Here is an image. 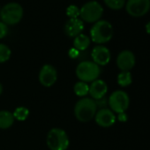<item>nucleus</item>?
I'll list each match as a JSON object with an SVG mask.
<instances>
[{"instance_id": "nucleus-21", "label": "nucleus", "mask_w": 150, "mask_h": 150, "mask_svg": "<svg viewBox=\"0 0 150 150\" xmlns=\"http://www.w3.org/2000/svg\"><path fill=\"white\" fill-rule=\"evenodd\" d=\"M105 5L112 10H119L124 7L125 0H103Z\"/></svg>"}, {"instance_id": "nucleus-23", "label": "nucleus", "mask_w": 150, "mask_h": 150, "mask_svg": "<svg viewBox=\"0 0 150 150\" xmlns=\"http://www.w3.org/2000/svg\"><path fill=\"white\" fill-rule=\"evenodd\" d=\"M8 33V28L7 25H6L4 22L0 21V39L4 38L5 36H6Z\"/></svg>"}, {"instance_id": "nucleus-24", "label": "nucleus", "mask_w": 150, "mask_h": 150, "mask_svg": "<svg viewBox=\"0 0 150 150\" xmlns=\"http://www.w3.org/2000/svg\"><path fill=\"white\" fill-rule=\"evenodd\" d=\"M69 56L71 57V58H75L79 56V50H76V49H71L70 51H69Z\"/></svg>"}, {"instance_id": "nucleus-20", "label": "nucleus", "mask_w": 150, "mask_h": 150, "mask_svg": "<svg viewBox=\"0 0 150 150\" xmlns=\"http://www.w3.org/2000/svg\"><path fill=\"white\" fill-rule=\"evenodd\" d=\"M11 54V50L7 45L0 43V63H5L9 60Z\"/></svg>"}, {"instance_id": "nucleus-19", "label": "nucleus", "mask_w": 150, "mask_h": 150, "mask_svg": "<svg viewBox=\"0 0 150 150\" xmlns=\"http://www.w3.org/2000/svg\"><path fill=\"white\" fill-rule=\"evenodd\" d=\"M13 114L14 119H17L19 121H24L28 118L29 115V110L26 107H18Z\"/></svg>"}, {"instance_id": "nucleus-9", "label": "nucleus", "mask_w": 150, "mask_h": 150, "mask_svg": "<svg viewBox=\"0 0 150 150\" xmlns=\"http://www.w3.org/2000/svg\"><path fill=\"white\" fill-rule=\"evenodd\" d=\"M57 79V70L51 64H45L40 71L39 81L43 87L50 88L53 86Z\"/></svg>"}, {"instance_id": "nucleus-18", "label": "nucleus", "mask_w": 150, "mask_h": 150, "mask_svg": "<svg viewBox=\"0 0 150 150\" xmlns=\"http://www.w3.org/2000/svg\"><path fill=\"white\" fill-rule=\"evenodd\" d=\"M74 93L78 96H86L89 92V86L84 81H79L74 86Z\"/></svg>"}, {"instance_id": "nucleus-25", "label": "nucleus", "mask_w": 150, "mask_h": 150, "mask_svg": "<svg viewBox=\"0 0 150 150\" xmlns=\"http://www.w3.org/2000/svg\"><path fill=\"white\" fill-rule=\"evenodd\" d=\"M117 118L120 122H126L127 119H128V117L127 115L125 114V112H122V113H119L118 116H117Z\"/></svg>"}, {"instance_id": "nucleus-3", "label": "nucleus", "mask_w": 150, "mask_h": 150, "mask_svg": "<svg viewBox=\"0 0 150 150\" xmlns=\"http://www.w3.org/2000/svg\"><path fill=\"white\" fill-rule=\"evenodd\" d=\"M91 40L96 43L108 42L113 36V28L111 24L104 20H100L94 24L90 30Z\"/></svg>"}, {"instance_id": "nucleus-14", "label": "nucleus", "mask_w": 150, "mask_h": 150, "mask_svg": "<svg viewBox=\"0 0 150 150\" xmlns=\"http://www.w3.org/2000/svg\"><path fill=\"white\" fill-rule=\"evenodd\" d=\"M107 91H108L107 84L102 80H96L89 86L88 94L93 97V99L96 101V100L103 98Z\"/></svg>"}, {"instance_id": "nucleus-17", "label": "nucleus", "mask_w": 150, "mask_h": 150, "mask_svg": "<svg viewBox=\"0 0 150 150\" xmlns=\"http://www.w3.org/2000/svg\"><path fill=\"white\" fill-rule=\"evenodd\" d=\"M132 82V76L130 71H121L117 76V83L121 87H127Z\"/></svg>"}, {"instance_id": "nucleus-11", "label": "nucleus", "mask_w": 150, "mask_h": 150, "mask_svg": "<svg viewBox=\"0 0 150 150\" xmlns=\"http://www.w3.org/2000/svg\"><path fill=\"white\" fill-rule=\"evenodd\" d=\"M96 122L98 125L102 127H110L116 122V116L112 110L103 108L101 109L99 111L96 112Z\"/></svg>"}, {"instance_id": "nucleus-7", "label": "nucleus", "mask_w": 150, "mask_h": 150, "mask_svg": "<svg viewBox=\"0 0 150 150\" xmlns=\"http://www.w3.org/2000/svg\"><path fill=\"white\" fill-rule=\"evenodd\" d=\"M108 103L112 111L119 114L122 112H125V110L128 109L130 99L128 95L125 91L117 90L110 95L108 100Z\"/></svg>"}, {"instance_id": "nucleus-8", "label": "nucleus", "mask_w": 150, "mask_h": 150, "mask_svg": "<svg viewBox=\"0 0 150 150\" xmlns=\"http://www.w3.org/2000/svg\"><path fill=\"white\" fill-rule=\"evenodd\" d=\"M126 12L132 17H141L150 10V0H128Z\"/></svg>"}, {"instance_id": "nucleus-4", "label": "nucleus", "mask_w": 150, "mask_h": 150, "mask_svg": "<svg viewBox=\"0 0 150 150\" xmlns=\"http://www.w3.org/2000/svg\"><path fill=\"white\" fill-rule=\"evenodd\" d=\"M101 73L100 66L92 61H83L76 68V75L84 82H93L98 79Z\"/></svg>"}, {"instance_id": "nucleus-1", "label": "nucleus", "mask_w": 150, "mask_h": 150, "mask_svg": "<svg viewBox=\"0 0 150 150\" xmlns=\"http://www.w3.org/2000/svg\"><path fill=\"white\" fill-rule=\"evenodd\" d=\"M24 11L22 6L16 2H11L5 5L0 10V18L7 26L18 24L23 18Z\"/></svg>"}, {"instance_id": "nucleus-16", "label": "nucleus", "mask_w": 150, "mask_h": 150, "mask_svg": "<svg viewBox=\"0 0 150 150\" xmlns=\"http://www.w3.org/2000/svg\"><path fill=\"white\" fill-rule=\"evenodd\" d=\"M89 45H90V38L86 35L81 34L74 38V41H73L74 49L78 50L79 51L85 50L86 49L88 48Z\"/></svg>"}, {"instance_id": "nucleus-26", "label": "nucleus", "mask_w": 150, "mask_h": 150, "mask_svg": "<svg viewBox=\"0 0 150 150\" xmlns=\"http://www.w3.org/2000/svg\"><path fill=\"white\" fill-rule=\"evenodd\" d=\"M146 33H147V34H149V35H150V21L146 25Z\"/></svg>"}, {"instance_id": "nucleus-22", "label": "nucleus", "mask_w": 150, "mask_h": 150, "mask_svg": "<svg viewBox=\"0 0 150 150\" xmlns=\"http://www.w3.org/2000/svg\"><path fill=\"white\" fill-rule=\"evenodd\" d=\"M66 15L70 19H76L80 16V8L75 6V5H71L67 7L66 9Z\"/></svg>"}, {"instance_id": "nucleus-2", "label": "nucleus", "mask_w": 150, "mask_h": 150, "mask_svg": "<svg viewBox=\"0 0 150 150\" xmlns=\"http://www.w3.org/2000/svg\"><path fill=\"white\" fill-rule=\"evenodd\" d=\"M97 105L96 101L91 98H82L74 108V114L76 118L81 122H88L96 116Z\"/></svg>"}, {"instance_id": "nucleus-27", "label": "nucleus", "mask_w": 150, "mask_h": 150, "mask_svg": "<svg viewBox=\"0 0 150 150\" xmlns=\"http://www.w3.org/2000/svg\"><path fill=\"white\" fill-rule=\"evenodd\" d=\"M2 92H3V86H2L1 83H0V95L2 94Z\"/></svg>"}, {"instance_id": "nucleus-10", "label": "nucleus", "mask_w": 150, "mask_h": 150, "mask_svg": "<svg viewBox=\"0 0 150 150\" xmlns=\"http://www.w3.org/2000/svg\"><path fill=\"white\" fill-rule=\"evenodd\" d=\"M117 65L122 71H129L135 65L134 54L130 50L121 51L117 57Z\"/></svg>"}, {"instance_id": "nucleus-12", "label": "nucleus", "mask_w": 150, "mask_h": 150, "mask_svg": "<svg viewBox=\"0 0 150 150\" xmlns=\"http://www.w3.org/2000/svg\"><path fill=\"white\" fill-rule=\"evenodd\" d=\"M92 58L93 62L96 63L97 65H106L109 64L111 55L108 48L103 45L96 46L92 50Z\"/></svg>"}, {"instance_id": "nucleus-5", "label": "nucleus", "mask_w": 150, "mask_h": 150, "mask_svg": "<svg viewBox=\"0 0 150 150\" xmlns=\"http://www.w3.org/2000/svg\"><path fill=\"white\" fill-rule=\"evenodd\" d=\"M103 8L97 1H89L80 8V17L81 21L88 23H96L102 18Z\"/></svg>"}, {"instance_id": "nucleus-13", "label": "nucleus", "mask_w": 150, "mask_h": 150, "mask_svg": "<svg viewBox=\"0 0 150 150\" xmlns=\"http://www.w3.org/2000/svg\"><path fill=\"white\" fill-rule=\"evenodd\" d=\"M84 29L83 21L79 19H69L64 25V33L69 37H76L81 35Z\"/></svg>"}, {"instance_id": "nucleus-6", "label": "nucleus", "mask_w": 150, "mask_h": 150, "mask_svg": "<svg viewBox=\"0 0 150 150\" xmlns=\"http://www.w3.org/2000/svg\"><path fill=\"white\" fill-rule=\"evenodd\" d=\"M47 145L50 150H66L69 146V138L63 129L53 128L47 135Z\"/></svg>"}, {"instance_id": "nucleus-15", "label": "nucleus", "mask_w": 150, "mask_h": 150, "mask_svg": "<svg viewBox=\"0 0 150 150\" xmlns=\"http://www.w3.org/2000/svg\"><path fill=\"white\" fill-rule=\"evenodd\" d=\"M14 122L13 114L7 110L0 111V129H8Z\"/></svg>"}]
</instances>
